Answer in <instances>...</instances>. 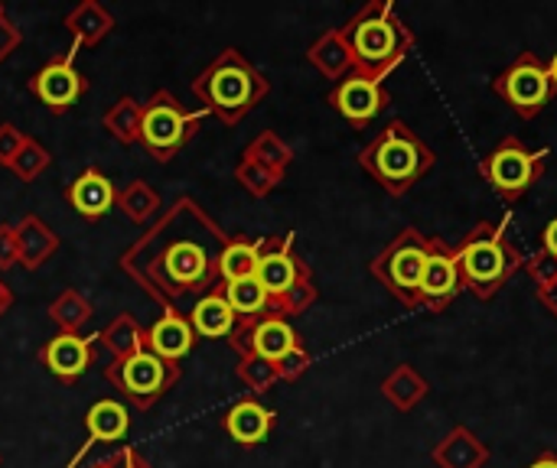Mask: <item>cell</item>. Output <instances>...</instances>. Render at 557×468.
Listing matches in <instances>:
<instances>
[{
  "label": "cell",
  "instance_id": "obj_18",
  "mask_svg": "<svg viewBox=\"0 0 557 468\" xmlns=\"http://www.w3.org/2000/svg\"><path fill=\"white\" fill-rule=\"evenodd\" d=\"M235 322L238 319H235V313H232L222 287L212 290V293H206L202 300H196L193 309H189V326H193L196 339H228L232 329H235Z\"/></svg>",
  "mask_w": 557,
  "mask_h": 468
},
{
  "label": "cell",
  "instance_id": "obj_5",
  "mask_svg": "<svg viewBox=\"0 0 557 468\" xmlns=\"http://www.w3.org/2000/svg\"><path fill=\"white\" fill-rule=\"evenodd\" d=\"M104 378L137 410H150L160 397H166L173 391V384L183 378V368L173 365V362H163L160 355L144 349V352L127 355V358L108 362L104 365Z\"/></svg>",
  "mask_w": 557,
  "mask_h": 468
},
{
  "label": "cell",
  "instance_id": "obj_41",
  "mask_svg": "<svg viewBox=\"0 0 557 468\" xmlns=\"http://www.w3.org/2000/svg\"><path fill=\"white\" fill-rule=\"evenodd\" d=\"M16 267V231L13 225H0V270Z\"/></svg>",
  "mask_w": 557,
  "mask_h": 468
},
{
  "label": "cell",
  "instance_id": "obj_28",
  "mask_svg": "<svg viewBox=\"0 0 557 468\" xmlns=\"http://www.w3.org/2000/svg\"><path fill=\"white\" fill-rule=\"evenodd\" d=\"M463 267L467 274L476 280V283H493L503 277V267H506V257L499 251L496 241H473L467 251H463Z\"/></svg>",
  "mask_w": 557,
  "mask_h": 468
},
{
  "label": "cell",
  "instance_id": "obj_8",
  "mask_svg": "<svg viewBox=\"0 0 557 468\" xmlns=\"http://www.w3.org/2000/svg\"><path fill=\"white\" fill-rule=\"evenodd\" d=\"M78 49H69L65 55L46 62L33 78H29V91L52 111V114H65L85 91H88V78L72 65V55Z\"/></svg>",
  "mask_w": 557,
  "mask_h": 468
},
{
  "label": "cell",
  "instance_id": "obj_22",
  "mask_svg": "<svg viewBox=\"0 0 557 468\" xmlns=\"http://www.w3.org/2000/svg\"><path fill=\"white\" fill-rule=\"evenodd\" d=\"M98 345L108 349L111 362H114V358H127V355L147 349V329H144L131 313H121V316H114V319L98 332Z\"/></svg>",
  "mask_w": 557,
  "mask_h": 468
},
{
  "label": "cell",
  "instance_id": "obj_45",
  "mask_svg": "<svg viewBox=\"0 0 557 468\" xmlns=\"http://www.w3.org/2000/svg\"><path fill=\"white\" fill-rule=\"evenodd\" d=\"M91 468H117L114 466V456H108V459H101V463H95Z\"/></svg>",
  "mask_w": 557,
  "mask_h": 468
},
{
  "label": "cell",
  "instance_id": "obj_38",
  "mask_svg": "<svg viewBox=\"0 0 557 468\" xmlns=\"http://www.w3.org/2000/svg\"><path fill=\"white\" fill-rule=\"evenodd\" d=\"M26 140H29V134H26V130H20L16 124L3 121V124H0V166H7V169H10V163L16 160V153L26 147Z\"/></svg>",
  "mask_w": 557,
  "mask_h": 468
},
{
  "label": "cell",
  "instance_id": "obj_11",
  "mask_svg": "<svg viewBox=\"0 0 557 468\" xmlns=\"http://www.w3.org/2000/svg\"><path fill=\"white\" fill-rule=\"evenodd\" d=\"M424 261H428V254L418 248L414 231H408L395 248H388V251L375 261V274H379L398 296H405V300L411 303V300H414V290H418V283H421Z\"/></svg>",
  "mask_w": 557,
  "mask_h": 468
},
{
  "label": "cell",
  "instance_id": "obj_17",
  "mask_svg": "<svg viewBox=\"0 0 557 468\" xmlns=\"http://www.w3.org/2000/svg\"><path fill=\"white\" fill-rule=\"evenodd\" d=\"M65 29L72 36V49L82 46H98L111 29H114V16L104 3L98 0H82L78 7H72L65 13Z\"/></svg>",
  "mask_w": 557,
  "mask_h": 468
},
{
  "label": "cell",
  "instance_id": "obj_13",
  "mask_svg": "<svg viewBox=\"0 0 557 468\" xmlns=\"http://www.w3.org/2000/svg\"><path fill=\"white\" fill-rule=\"evenodd\" d=\"M147 349L163 362L180 365L196 349V332L189 326V316L176 309H163V316L147 329Z\"/></svg>",
  "mask_w": 557,
  "mask_h": 468
},
{
  "label": "cell",
  "instance_id": "obj_25",
  "mask_svg": "<svg viewBox=\"0 0 557 468\" xmlns=\"http://www.w3.org/2000/svg\"><path fill=\"white\" fill-rule=\"evenodd\" d=\"M140 111H144V104H140L137 98H117V101L104 111L101 127H104L117 143H124V147L140 143Z\"/></svg>",
  "mask_w": 557,
  "mask_h": 468
},
{
  "label": "cell",
  "instance_id": "obj_33",
  "mask_svg": "<svg viewBox=\"0 0 557 468\" xmlns=\"http://www.w3.org/2000/svg\"><path fill=\"white\" fill-rule=\"evenodd\" d=\"M235 179L242 182V189L248 192V195H255V199H264V195H271L274 189H277V182H281V173H274V169H264V166H258L255 160H238L235 163Z\"/></svg>",
  "mask_w": 557,
  "mask_h": 468
},
{
  "label": "cell",
  "instance_id": "obj_39",
  "mask_svg": "<svg viewBox=\"0 0 557 468\" xmlns=\"http://www.w3.org/2000/svg\"><path fill=\"white\" fill-rule=\"evenodd\" d=\"M307 365H310V355H307V349L304 345H297L294 352H287L274 368H277V381H297L304 371H307Z\"/></svg>",
  "mask_w": 557,
  "mask_h": 468
},
{
  "label": "cell",
  "instance_id": "obj_46",
  "mask_svg": "<svg viewBox=\"0 0 557 468\" xmlns=\"http://www.w3.org/2000/svg\"><path fill=\"white\" fill-rule=\"evenodd\" d=\"M532 468H557V463L555 459H542V463H535Z\"/></svg>",
  "mask_w": 557,
  "mask_h": 468
},
{
  "label": "cell",
  "instance_id": "obj_9",
  "mask_svg": "<svg viewBox=\"0 0 557 468\" xmlns=\"http://www.w3.org/2000/svg\"><path fill=\"white\" fill-rule=\"evenodd\" d=\"M307 274H310V267L294 254L290 238H264L261 241V257H258L255 280L264 287V293L271 300H281Z\"/></svg>",
  "mask_w": 557,
  "mask_h": 468
},
{
  "label": "cell",
  "instance_id": "obj_37",
  "mask_svg": "<svg viewBox=\"0 0 557 468\" xmlns=\"http://www.w3.org/2000/svg\"><path fill=\"white\" fill-rule=\"evenodd\" d=\"M385 394L398 404V407H411L421 394H424V384L418 381V375L411 368H398L388 384H385Z\"/></svg>",
  "mask_w": 557,
  "mask_h": 468
},
{
  "label": "cell",
  "instance_id": "obj_7",
  "mask_svg": "<svg viewBox=\"0 0 557 468\" xmlns=\"http://www.w3.org/2000/svg\"><path fill=\"white\" fill-rule=\"evenodd\" d=\"M228 345L238 352V355H258L271 365H277L287 352H294L300 342H297V332L287 326V319L274 309H268L261 319H248V322H235L232 336H228Z\"/></svg>",
  "mask_w": 557,
  "mask_h": 468
},
{
  "label": "cell",
  "instance_id": "obj_20",
  "mask_svg": "<svg viewBox=\"0 0 557 468\" xmlns=\"http://www.w3.org/2000/svg\"><path fill=\"white\" fill-rule=\"evenodd\" d=\"M506 98H509L519 111H525V114L539 111L542 101L548 98V75H545L535 62L516 65V68L506 75Z\"/></svg>",
  "mask_w": 557,
  "mask_h": 468
},
{
  "label": "cell",
  "instance_id": "obj_12",
  "mask_svg": "<svg viewBox=\"0 0 557 468\" xmlns=\"http://www.w3.org/2000/svg\"><path fill=\"white\" fill-rule=\"evenodd\" d=\"M114 199H117V189L114 182L98 173L95 166H88L82 176H75L69 186H65V202L72 205L75 215L88 218V222H98L104 218L111 208H114Z\"/></svg>",
  "mask_w": 557,
  "mask_h": 468
},
{
  "label": "cell",
  "instance_id": "obj_26",
  "mask_svg": "<svg viewBox=\"0 0 557 468\" xmlns=\"http://www.w3.org/2000/svg\"><path fill=\"white\" fill-rule=\"evenodd\" d=\"M114 205L124 212V218H127V222H134V225H147V222L160 212V192H157L150 182L134 179V182H127L124 189H117Z\"/></svg>",
  "mask_w": 557,
  "mask_h": 468
},
{
  "label": "cell",
  "instance_id": "obj_15",
  "mask_svg": "<svg viewBox=\"0 0 557 468\" xmlns=\"http://www.w3.org/2000/svg\"><path fill=\"white\" fill-rule=\"evenodd\" d=\"M13 231H16V264L23 270H39L59 251V235L39 215H23L20 222H13Z\"/></svg>",
  "mask_w": 557,
  "mask_h": 468
},
{
  "label": "cell",
  "instance_id": "obj_44",
  "mask_svg": "<svg viewBox=\"0 0 557 468\" xmlns=\"http://www.w3.org/2000/svg\"><path fill=\"white\" fill-rule=\"evenodd\" d=\"M545 241H548V251H552V257H557V222H552V228H548Z\"/></svg>",
  "mask_w": 557,
  "mask_h": 468
},
{
  "label": "cell",
  "instance_id": "obj_47",
  "mask_svg": "<svg viewBox=\"0 0 557 468\" xmlns=\"http://www.w3.org/2000/svg\"><path fill=\"white\" fill-rule=\"evenodd\" d=\"M548 78H552V81L557 85V55H555V62H552V72H548Z\"/></svg>",
  "mask_w": 557,
  "mask_h": 468
},
{
  "label": "cell",
  "instance_id": "obj_30",
  "mask_svg": "<svg viewBox=\"0 0 557 468\" xmlns=\"http://www.w3.org/2000/svg\"><path fill=\"white\" fill-rule=\"evenodd\" d=\"M258 257H261V241L232 238V241H228V248H225V254H222V283L255 277V270H258Z\"/></svg>",
  "mask_w": 557,
  "mask_h": 468
},
{
  "label": "cell",
  "instance_id": "obj_27",
  "mask_svg": "<svg viewBox=\"0 0 557 468\" xmlns=\"http://www.w3.org/2000/svg\"><path fill=\"white\" fill-rule=\"evenodd\" d=\"M310 62L326 75V78H343L352 68V55L349 46L343 42L339 33H326L310 46Z\"/></svg>",
  "mask_w": 557,
  "mask_h": 468
},
{
  "label": "cell",
  "instance_id": "obj_40",
  "mask_svg": "<svg viewBox=\"0 0 557 468\" xmlns=\"http://www.w3.org/2000/svg\"><path fill=\"white\" fill-rule=\"evenodd\" d=\"M20 42H23V33H20V26L7 16V10H3V3H0V65L10 59V52H13Z\"/></svg>",
  "mask_w": 557,
  "mask_h": 468
},
{
  "label": "cell",
  "instance_id": "obj_23",
  "mask_svg": "<svg viewBox=\"0 0 557 468\" xmlns=\"http://www.w3.org/2000/svg\"><path fill=\"white\" fill-rule=\"evenodd\" d=\"M222 293H225V300H228V306H232V313H235L238 322L261 319L271 309V296L264 293V287L255 277L222 283Z\"/></svg>",
  "mask_w": 557,
  "mask_h": 468
},
{
  "label": "cell",
  "instance_id": "obj_16",
  "mask_svg": "<svg viewBox=\"0 0 557 468\" xmlns=\"http://www.w3.org/2000/svg\"><path fill=\"white\" fill-rule=\"evenodd\" d=\"M225 433L238 443V446H261L274 427V410H268L261 401L248 397V401H238L228 414H225Z\"/></svg>",
  "mask_w": 557,
  "mask_h": 468
},
{
  "label": "cell",
  "instance_id": "obj_29",
  "mask_svg": "<svg viewBox=\"0 0 557 468\" xmlns=\"http://www.w3.org/2000/svg\"><path fill=\"white\" fill-rule=\"evenodd\" d=\"M242 156H245V160H255L258 166L274 169V173H281V176H284V169H287L290 160H294L290 147H287L274 130H261V134L242 150Z\"/></svg>",
  "mask_w": 557,
  "mask_h": 468
},
{
  "label": "cell",
  "instance_id": "obj_14",
  "mask_svg": "<svg viewBox=\"0 0 557 468\" xmlns=\"http://www.w3.org/2000/svg\"><path fill=\"white\" fill-rule=\"evenodd\" d=\"M85 430H88V440L72 456L69 468H78V463L88 456V450L98 446V443H121L131 433V410L124 404H117V401H98L85 417Z\"/></svg>",
  "mask_w": 557,
  "mask_h": 468
},
{
  "label": "cell",
  "instance_id": "obj_1",
  "mask_svg": "<svg viewBox=\"0 0 557 468\" xmlns=\"http://www.w3.org/2000/svg\"><path fill=\"white\" fill-rule=\"evenodd\" d=\"M232 235L189 195H180L117 261L153 303L183 313L222 287V254Z\"/></svg>",
  "mask_w": 557,
  "mask_h": 468
},
{
  "label": "cell",
  "instance_id": "obj_42",
  "mask_svg": "<svg viewBox=\"0 0 557 468\" xmlns=\"http://www.w3.org/2000/svg\"><path fill=\"white\" fill-rule=\"evenodd\" d=\"M114 456V466L117 468H150V463L134 450V446H121L117 453H111Z\"/></svg>",
  "mask_w": 557,
  "mask_h": 468
},
{
  "label": "cell",
  "instance_id": "obj_4",
  "mask_svg": "<svg viewBox=\"0 0 557 468\" xmlns=\"http://www.w3.org/2000/svg\"><path fill=\"white\" fill-rule=\"evenodd\" d=\"M202 114L183 107L166 88H157L140 111V143L157 163H170L199 130Z\"/></svg>",
  "mask_w": 557,
  "mask_h": 468
},
{
  "label": "cell",
  "instance_id": "obj_32",
  "mask_svg": "<svg viewBox=\"0 0 557 468\" xmlns=\"http://www.w3.org/2000/svg\"><path fill=\"white\" fill-rule=\"evenodd\" d=\"M49 163H52L49 150H46L36 137H29L26 147L16 153V160L10 163V173H13L20 182H36V179L49 169Z\"/></svg>",
  "mask_w": 557,
  "mask_h": 468
},
{
  "label": "cell",
  "instance_id": "obj_48",
  "mask_svg": "<svg viewBox=\"0 0 557 468\" xmlns=\"http://www.w3.org/2000/svg\"><path fill=\"white\" fill-rule=\"evenodd\" d=\"M0 466H3V453H0Z\"/></svg>",
  "mask_w": 557,
  "mask_h": 468
},
{
  "label": "cell",
  "instance_id": "obj_2",
  "mask_svg": "<svg viewBox=\"0 0 557 468\" xmlns=\"http://www.w3.org/2000/svg\"><path fill=\"white\" fill-rule=\"evenodd\" d=\"M271 85L242 49H222L202 72L193 78V94L206 114H215L222 124H242L264 98Z\"/></svg>",
  "mask_w": 557,
  "mask_h": 468
},
{
  "label": "cell",
  "instance_id": "obj_3",
  "mask_svg": "<svg viewBox=\"0 0 557 468\" xmlns=\"http://www.w3.org/2000/svg\"><path fill=\"white\" fill-rule=\"evenodd\" d=\"M343 42L349 46L352 65L362 78H379L388 65H395L408 46V36L401 26L388 16L385 7H366L356 20H349L339 29Z\"/></svg>",
  "mask_w": 557,
  "mask_h": 468
},
{
  "label": "cell",
  "instance_id": "obj_35",
  "mask_svg": "<svg viewBox=\"0 0 557 468\" xmlns=\"http://www.w3.org/2000/svg\"><path fill=\"white\" fill-rule=\"evenodd\" d=\"M313 300H317V287H313V277L307 274V277H300L281 300H271V309L281 313V316L287 319V316L307 313V309L313 306Z\"/></svg>",
  "mask_w": 557,
  "mask_h": 468
},
{
  "label": "cell",
  "instance_id": "obj_10",
  "mask_svg": "<svg viewBox=\"0 0 557 468\" xmlns=\"http://www.w3.org/2000/svg\"><path fill=\"white\" fill-rule=\"evenodd\" d=\"M95 342L98 336H82V332H59L55 339H49L39 352V362L46 365V371L52 378H59L62 384L78 381L91 362H95Z\"/></svg>",
  "mask_w": 557,
  "mask_h": 468
},
{
  "label": "cell",
  "instance_id": "obj_34",
  "mask_svg": "<svg viewBox=\"0 0 557 468\" xmlns=\"http://www.w3.org/2000/svg\"><path fill=\"white\" fill-rule=\"evenodd\" d=\"M238 381L251 391V394H264L277 384V368L258 355H242L238 362Z\"/></svg>",
  "mask_w": 557,
  "mask_h": 468
},
{
  "label": "cell",
  "instance_id": "obj_36",
  "mask_svg": "<svg viewBox=\"0 0 557 468\" xmlns=\"http://www.w3.org/2000/svg\"><path fill=\"white\" fill-rule=\"evenodd\" d=\"M480 459H486V453L467 433L450 437L447 440V450H441V463L447 468H473Z\"/></svg>",
  "mask_w": 557,
  "mask_h": 468
},
{
  "label": "cell",
  "instance_id": "obj_19",
  "mask_svg": "<svg viewBox=\"0 0 557 468\" xmlns=\"http://www.w3.org/2000/svg\"><path fill=\"white\" fill-rule=\"evenodd\" d=\"M382 101H385V94H382L379 81L362 78V75H352V78L339 81V88L333 91V104L349 121H369L382 107Z\"/></svg>",
  "mask_w": 557,
  "mask_h": 468
},
{
  "label": "cell",
  "instance_id": "obj_43",
  "mask_svg": "<svg viewBox=\"0 0 557 468\" xmlns=\"http://www.w3.org/2000/svg\"><path fill=\"white\" fill-rule=\"evenodd\" d=\"M10 306H13V290L0 280V319L10 313Z\"/></svg>",
  "mask_w": 557,
  "mask_h": 468
},
{
  "label": "cell",
  "instance_id": "obj_6",
  "mask_svg": "<svg viewBox=\"0 0 557 468\" xmlns=\"http://www.w3.org/2000/svg\"><path fill=\"white\" fill-rule=\"evenodd\" d=\"M421 163H424V150L418 147V140H414L401 124L388 127V130L362 153V166H366L385 189H392V192L411 186V179L418 176Z\"/></svg>",
  "mask_w": 557,
  "mask_h": 468
},
{
  "label": "cell",
  "instance_id": "obj_24",
  "mask_svg": "<svg viewBox=\"0 0 557 468\" xmlns=\"http://www.w3.org/2000/svg\"><path fill=\"white\" fill-rule=\"evenodd\" d=\"M49 322L59 329V332H82L88 322H91V316H95V309H91V303H88V296L85 293H78V290H62L59 296H52V303H49Z\"/></svg>",
  "mask_w": 557,
  "mask_h": 468
},
{
  "label": "cell",
  "instance_id": "obj_21",
  "mask_svg": "<svg viewBox=\"0 0 557 468\" xmlns=\"http://www.w3.org/2000/svg\"><path fill=\"white\" fill-rule=\"evenodd\" d=\"M490 176H493V182H496L503 192H519V189H525V186L532 182L535 163H532V156H529L519 143H509V147H503V150L493 153V160H490Z\"/></svg>",
  "mask_w": 557,
  "mask_h": 468
},
{
  "label": "cell",
  "instance_id": "obj_31",
  "mask_svg": "<svg viewBox=\"0 0 557 468\" xmlns=\"http://www.w3.org/2000/svg\"><path fill=\"white\" fill-rule=\"evenodd\" d=\"M418 290L424 296H431V300L450 296L457 290V264H454V257H447V254H428Z\"/></svg>",
  "mask_w": 557,
  "mask_h": 468
}]
</instances>
